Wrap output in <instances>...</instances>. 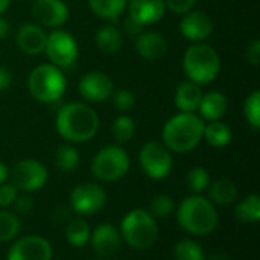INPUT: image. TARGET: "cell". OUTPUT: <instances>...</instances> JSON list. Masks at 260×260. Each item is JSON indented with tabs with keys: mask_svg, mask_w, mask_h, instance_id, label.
<instances>
[{
	"mask_svg": "<svg viewBox=\"0 0 260 260\" xmlns=\"http://www.w3.org/2000/svg\"><path fill=\"white\" fill-rule=\"evenodd\" d=\"M58 134L69 143H84L93 139L99 129V116L87 104H64L55 119Z\"/></svg>",
	"mask_w": 260,
	"mask_h": 260,
	"instance_id": "1",
	"label": "cell"
},
{
	"mask_svg": "<svg viewBox=\"0 0 260 260\" xmlns=\"http://www.w3.org/2000/svg\"><path fill=\"white\" fill-rule=\"evenodd\" d=\"M206 122L197 113H178L163 126V145L177 154L193 151L203 140Z\"/></svg>",
	"mask_w": 260,
	"mask_h": 260,
	"instance_id": "2",
	"label": "cell"
},
{
	"mask_svg": "<svg viewBox=\"0 0 260 260\" xmlns=\"http://www.w3.org/2000/svg\"><path fill=\"white\" fill-rule=\"evenodd\" d=\"M177 221L184 232L193 236H206L216 230L219 215L209 198L203 195H190L180 203L177 209Z\"/></svg>",
	"mask_w": 260,
	"mask_h": 260,
	"instance_id": "3",
	"label": "cell"
},
{
	"mask_svg": "<svg viewBox=\"0 0 260 260\" xmlns=\"http://www.w3.org/2000/svg\"><path fill=\"white\" fill-rule=\"evenodd\" d=\"M183 70L189 81L201 85L215 81L221 72V58L213 46L206 43L192 44L183 56Z\"/></svg>",
	"mask_w": 260,
	"mask_h": 260,
	"instance_id": "4",
	"label": "cell"
},
{
	"mask_svg": "<svg viewBox=\"0 0 260 260\" xmlns=\"http://www.w3.org/2000/svg\"><path fill=\"white\" fill-rule=\"evenodd\" d=\"M120 238L134 250H148L158 239L157 219L146 209H133L120 222Z\"/></svg>",
	"mask_w": 260,
	"mask_h": 260,
	"instance_id": "5",
	"label": "cell"
},
{
	"mask_svg": "<svg viewBox=\"0 0 260 260\" xmlns=\"http://www.w3.org/2000/svg\"><path fill=\"white\" fill-rule=\"evenodd\" d=\"M27 90L35 101L53 104L59 101L66 91V76L61 69L53 64H40L27 78Z\"/></svg>",
	"mask_w": 260,
	"mask_h": 260,
	"instance_id": "6",
	"label": "cell"
},
{
	"mask_svg": "<svg viewBox=\"0 0 260 260\" xmlns=\"http://www.w3.org/2000/svg\"><path fill=\"white\" fill-rule=\"evenodd\" d=\"M129 155L119 145H107L96 152L91 161L93 175L104 183L122 180L129 171Z\"/></svg>",
	"mask_w": 260,
	"mask_h": 260,
	"instance_id": "7",
	"label": "cell"
},
{
	"mask_svg": "<svg viewBox=\"0 0 260 260\" xmlns=\"http://www.w3.org/2000/svg\"><path fill=\"white\" fill-rule=\"evenodd\" d=\"M139 163L142 171L151 180H165L174 168L172 152L161 142H146L139 152Z\"/></svg>",
	"mask_w": 260,
	"mask_h": 260,
	"instance_id": "8",
	"label": "cell"
},
{
	"mask_svg": "<svg viewBox=\"0 0 260 260\" xmlns=\"http://www.w3.org/2000/svg\"><path fill=\"white\" fill-rule=\"evenodd\" d=\"M47 180L49 171L43 163L34 158L20 160L12 166V169H9L11 184L23 193H32L43 189Z\"/></svg>",
	"mask_w": 260,
	"mask_h": 260,
	"instance_id": "9",
	"label": "cell"
},
{
	"mask_svg": "<svg viewBox=\"0 0 260 260\" xmlns=\"http://www.w3.org/2000/svg\"><path fill=\"white\" fill-rule=\"evenodd\" d=\"M44 52L50 64L58 69H69L78 58V43L70 32L55 29L47 35Z\"/></svg>",
	"mask_w": 260,
	"mask_h": 260,
	"instance_id": "10",
	"label": "cell"
},
{
	"mask_svg": "<svg viewBox=\"0 0 260 260\" xmlns=\"http://www.w3.org/2000/svg\"><path fill=\"white\" fill-rule=\"evenodd\" d=\"M107 203V192L98 183H82L70 193V209L79 216L98 213Z\"/></svg>",
	"mask_w": 260,
	"mask_h": 260,
	"instance_id": "11",
	"label": "cell"
},
{
	"mask_svg": "<svg viewBox=\"0 0 260 260\" xmlns=\"http://www.w3.org/2000/svg\"><path fill=\"white\" fill-rule=\"evenodd\" d=\"M52 257L53 248L46 238L27 235L14 241L6 260H52Z\"/></svg>",
	"mask_w": 260,
	"mask_h": 260,
	"instance_id": "12",
	"label": "cell"
},
{
	"mask_svg": "<svg viewBox=\"0 0 260 260\" xmlns=\"http://www.w3.org/2000/svg\"><path fill=\"white\" fill-rule=\"evenodd\" d=\"M90 242L93 247V251L96 257L101 260H107L114 257L120 247H122V238L119 229H116L113 224H101L98 225L91 235H90Z\"/></svg>",
	"mask_w": 260,
	"mask_h": 260,
	"instance_id": "13",
	"label": "cell"
},
{
	"mask_svg": "<svg viewBox=\"0 0 260 260\" xmlns=\"http://www.w3.org/2000/svg\"><path fill=\"white\" fill-rule=\"evenodd\" d=\"M114 91L113 79L99 70L88 72L79 81V94L88 102H104Z\"/></svg>",
	"mask_w": 260,
	"mask_h": 260,
	"instance_id": "14",
	"label": "cell"
},
{
	"mask_svg": "<svg viewBox=\"0 0 260 260\" xmlns=\"http://www.w3.org/2000/svg\"><path fill=\"white\" fill-rule=\"evenodd\" d=\"M32 15L44 27H59L69 20V6L64 0H34Z\"/></svg>",
	"mask_w": 260,
	"mask_h": 260,
	"instance_id": "15",
	"label": "cell"
},
{
	"mask_svg": "<svg viewBox=\"0 0 260 260\" xmlns=\"http://www.w3.org/2000/svg\"><path fill=\"white\" fill-rule=\"evenodd\" d=\"M180 32L189 41L203 43L213 32V20L204 11H189L180 21Z\"/></svg>",
	"mask_w": 260,
	"mask_h": 260,
	"instance_id": "16",
	"label": "cell"
},
{
	"mask_svg": "<svg viewBox=\"0 0 260 260\" xmlns=\"http://www.w3.org/2000/svg\"><path fill=\"white\" fill-rule=\"evenodd\" d=\"M47 34L41 26L34 23H23L15 35L17 47L26 55H40L44 52Z\"/></svg>",
	"mask_w": 260,
	"mask_h": 260,
	"instance_id": "17",
	"label": "cell"
},
{
	"mask_svg": "<svg viewBox=\"0 0 260 260\" xmlns=\"http://www.w3.org/2000/svg\"><path fill=\"white\" fill-rule=\"evenodd\" d=\"M134 47H136V52L142 58H145L148 61H158L168 53L169 43L158 32H152V30L146 32V30H143L142 34H139L136 37Z\"/></svg>",
	"mask_w": 260,
	"mask_h": 260,
	"instance_id": "18",
	"label": "cell"
},
{
	"mask_svg": "<svg viewBox=\"0 0 260 260\" xmlns=\"http://www.w3.org/2000/svg\"><path fill=\"white\" fill-rule=\"evenodd\" d=\"M126 6L128 15L143 26L160 21L166 11L165 0H128Z\"/></svg>",
	"mask_w": 260,
	"mask_h": 260,
	"instance_id": "19",
	"label": "cell"
},
{
	"mask_svg": "<svg viewBox=\"0 0 260 260\" xmlns=\"http://www.w3.org/2000/svg\"><path fill=\"white\" fill-rule=\"evenodd\" d=\"M203 94L204 93L198 84L192 81H184L178 85L175 91V107L180 110V113H195L198 111Z\"/></svg>",
	"mask_w": 260,
	"mask_h": 260,
	"instance_id": "20",
	"label": "cell"
},
{
	"mask_svg": "<svg viewBox=\"0 0 260 260\" xmlns=\"http://www.w3.org/2000/svg\"><path fill=\"white\" fill-rule=\"evenodd\" d=\"M229 108V102L224 93L221 91H209L206 94H203V99L200 102L198 111H200V117L203 120H221Z\"/></svg>",
	"mask_w": 260,
	"mask_h": 260,
	"instance_id": "21",
	"label": "cell"
},
{
	"mask_svg": "<svg viewBox=\"0 0 260 260\" xmlns=\"http://www.w3.org/2000/svg\"><path fill=\"white\" fill-rule=\"evenodd\" d=\"M96 46L102 53H116L120 50L122 44H123V34L122 30L114 26V24H104L98 29L96 32Z\"/></svg>",
	"mask_w": 260,
	"mask_h": 260,
	"instance_id": "22",
	"label": "cell"
},
{
	"mask_svg": "<svg viewBox=\"0 0 260 260\" xmlns=\"http://www.w3.org/2000/svg\"><path fill=\"white\" fill-rule=\"evenodd\" d=\"M209 200L215 206H232L238 200V187L229 178H219L209 186Z\"/></svg>",
	"mask_w": 260,
	"mask_h": 260,
	"instance_id": "23",
	"label": "cell"
},
{
	"mask_svg": "<svg viewBox=\"0 0 260 260\" xmlns=\"http://www.w3.org/2000/svg\"><path fill=\"white\" fill-rule=\"evenodd\" d=\"M203 139L213 148H225L227 145H230L233 139V133L227 123L221 120H213L204 125Z\"/></svg>",
	"mask_w": 260,
	"mask_h": 260,
	"instance_id": "24",
	"label": "cell"
},
{
	"mask_svg": "<svg viewBox=\"0 0 260 260\" xmlns=\"http://www.w3.org/2000/svg\"><path fill=\"white\" fill-rule=\"evenodd\" d=\"M90 235H91L90 225L82 216L69 219L66 225V239L72 247L75 248L85 247L90 242Z\"/></svg>",
	"mask_w": 260,
	"mask_h": 260,
	"instance_id": "25",
	"label": "cell"
},
{
	"mask_svg": "<svg viewBox=\"0 0 260 260\" xmlns=\"http://www.w3.org/2000/svg\"><path fill=\"white\" fill-rule=\"evenodd\" d=\"M128 0H88L90 9L99 18L114 21L117 20L126 9Z\"/></svg>",
	"mask_w": 260,
	"mask_h": 260,
	"instance_id": "26",
	"label": "cell"
},
{
	"mask_svg": "<svg viewBox=\"0 0 260 260\" xmlns=\"http://www.w3.org/2000/svg\"><path fill=\"white\" fill-rule=\"evenodd\" d=\"M235 216L242 224H256L260 221V197L251 193L236 204Z\"/></svg>",
	"mask_w": 260,
	"mask_h": 260,
	"instance_id": "27",
	"label": "cell"
},
{
	"mask_svg": "<svg viewBox=\"0 0 260 260\" xmlns=\"http://www.w3.org/2000/svg\"><path fill=\"white\" fill-rule=\"evenodd\" d=\"M79 165V152L72 143L58 146L55 152V166L61 172H73Z\"/></svg>",
	"mask_w": 260,
	"mask_h": 260,
	"instance_id": "28",
	"label": "cell"
},
{
	"mask_svg": "<svg viewBox=\"0 0 260 260\" xmlns=\"http://www.w3.org/2000/svg\"><path fill=\"white\" fill-rule=\"evenodd\" d=\"M20 218L9 210H0V242L15 241L20 235Z\"/></svg>",
	"mask_w": 260,
	"mask_h": 260,
	"instance_id": "29",
	"label": "cell"
},
{
	"mask_svg": "<svg viewBox=\"0 0 260 260\" xmlns=\"http://www.w3.org/2000/svg\"><path fill=\"white\" fill-rule=\"evenodd\" d=\"M174 260H204L206 253L203 247L193 239H183L174 247Z\"/></svg>",
	"mask_w": 260,
	"mask_h": 260,
	"instance_id": "30",
	"label": "cell"
},
{
	"mask_svg": "<svg viewBox=\"0 0 260 260\" xmlns=\"http://www.w3.org/2000/svg\"><path fill=\"white\" fill-rule=\"evenodd\" d=\"M136 122L128 114H120L114 119L111 125V134L117 143H126L134 137Z\"/></svg>",
	"mask_w": 260,
	"mask_h": 260,
	"instance_id": "31",
	"label": "cell"
},
{
	"mask_svg": "<svg viewBox=\"0 0 260 260\" xmlns=\"http://www.w3.org/2000/svg\"><path fill=\"white\" fill-rule=\"evenodd\" d=\"M186 186L192 195H201L210 186V174L201 166L192 168L186 175Z\"/></svg>",
	"mask_w": 260,
	"mask_h": 260,
	"instance_id": "32",
	"label": "cell"
},
{
	"mask_svg": "<svg viewBox=\"0 0 260 260\" xmlns=\"http://www.w3.org/2000/svg\"><path fill=\"white\" fill-rule=\"evenodd\" d=\"M175 210V201L171 195L166 193H160L155 195L151 203H149V209L148 212L155 218V219H165L169 218Z\"/></svg>",
	"mask_w": 260,
	"mask_h": 260,
	"instance_id": "33",
	"label": "cell"
},
{
	"mask_svg": "<svg viewBox=\"0 0 260 260\" xmlns=\"http://www.w3.org/2000/svg\"><path fill=\"white\" fill-rule=\"evenodd\" d=\"M244 116L253 129L260 128V91H253L244 102Z\"/></svg>",
	"mask_w": 260,
	"mask_h": 260,
	"instance_id": "34",
	"label": "cell"
},
{
	"mask_svg": "<svg viewBox=\"0 0 260 260\" xmlns=\"http://www.w3.org/2000/svg\"><path fill=\"white\" fill-rule=\"evenodd\" d=\"M111 96H113V105L116 107L117 111L126 113L136 107V96L133 94V91H129L126 88H120L117 91H113Z\"/></svg>",
	"mask_w": 260,
	"mask_h": 260,
	"instance_id": "35",
	"label": "cell"
},
{
	"mask_svg": "<svg viewBox=\"0 0 260 260\" xmlns=\"http://www.w3.org/2000/svg\"><path fill=\"white\" fill-rule=\"evenodd\" d=\"M14 209V213L17 216H27L32 213L34 210V200L30 195L24 193V195H17L15 201L11 206Z\"/></svg>",
	"mask_w": 260,
	"mask_h": 260,
	"instance_id": "36",
	"label": "cell"
},
{
	"mask_svg": "<svg viewBox=\"0 0 260 260\" xmlns=\"http://www.w3.org/2000/svg\"><path fill=\"white\" fill-rule=\"evenodd\" d=\"M18 195V190L11 184V183H3L0 184V207L2 209H6V207H11L12 203L15 201Z\"/></svg>",
	"mask_w": 260,
	"mask_h": 260,
	"instance_id": "37",
	"label": "cell"
},
{
	"mask_svg": "<svg viewBox=\"0 0 260 260\" xmlns=\"http://www.w3.org/2000/svg\"><path fill=\"white\" fill-rule=\"evenodd\" d=\"M197 0H165V6L175 14H186L192 11Z\"/></svg>",
	"mask_w": 260,
	"mask_h": 260,
	"instance_id": "38",
	"label": "cell"
},
{
	"mask_svg": "<svg viewBox=\"0 0 260 260\" xmlns=\"http://www.w3.org/2000/svg\"><path fill=\"white\" fill-rule=\"evenodd\" d=\"M247 61L254 66L259 67L260 64V41L254 40L248 47H247Z\"/></svg>",
	"mask_w": 260,
	"mask_h": 260,
	"instance_id": "39",
	"label": "cell"
},
{
	"mask_svg": "<svg viewBox=\"0 0 260 260\" xmlns=\"http://www.w3.org/2000/svg\"><path fill=\"white\" fill-rule=\"evenodd\" d=\"M143 24H140L137 20H134L133 17H129V15H126V18L123 20V29H125V32L128 34V35H131V37H137L139 34H142L143 32Z\"/></svg>",
	"mask_w": 260,
	"mask_h": 260,
	"instance_id": "40",
	"label": "cell"
},
{
	"mask_svg": "<svg viewBox=\"0 0 260 260\" xmlns=\"http://www.w3.org/2000/svg\"><path fill=\"white\" fill-rule=\"evenodd\" d=\"M12 84V73L8 67H0V91L9 88Z\"/></svg>",
	"mask_w": 260,
	"mask_h": 260,
	"instance_id": "41",
	"label": "cell"
},
{
	"mask_svg": "<svg viewBox=\"0 0 260 260\" xmlns=\"http://www.w3.org/2000/svg\"><path fill=\"white\" fill-rule=\"evenodd\" d=\"M70 210H72V209H67V207H64V206L56 207V209L53 210V219L58 221V222H64L66 219L70 218Z\"/></svg>",
	"mask_w": 260,
	"mask_h": 260,
	"instance_id": "42",
	"label": "cell"
},
{
	"mask_svg": "<svg viewBox=\"0 0 260 260\" xmlns=\"http://www.w3.org/2000/svg\"><path fill=\"white\" fill-rule=\"evenodd\" d=\"M11 32V24L8 21V18H5L3 15H0V41L5 40Z\"/></svg>",
	"mask_w": 260,
	"mask_h": 260,
	"instance_id": "43",
	"label": "cell"
},
{
	"mask_svg": "<svg viewBox=\"0 0 260 260\" xmlns=\"http://www.w3.org/2000/svg\"><path fill=\"white\" fill-rule=\"evenodd\" d=\"M9 180V169L5 166V163L0 161V184L6 183Z\"/></svg>",
	"mask_w": 260,
	"mask_h": 260,
	"instance_id": "44",
	"label": "cell"
},
{
	"mask_svg": "<svg viewBox=\"0 0 260 260\" xmlns=\"http://www.w3.org/2000/svg\"><path fill=\"white\" fill-rule=\"evenodd\" d=\"M204 260H230L224 253H213V254H210V256H206V259Z\"/></svg>",
	"mask_w": 260,
	"mask_h": 260,
	"instance_id": "45",
	"label": "cell"
},
{
	"mask_svg": "<svg viewBox=\"0 0 260 260\" xmlns=\"http://www.w3.org/2000/svg\"><path fill=\"white\" fill-rule=\"evenodd\" d=\"M9 3H11V0H0V15L8 9Z\"/></svg>",
	"mask_w": 260,
	"mask_h": 260,
	"instance_id": "46",
	"label": "cell"
},
{
	"mask_svg": "<svg viewBox=\"0 0 260 260\" xmlns=\"http://www.w3.org/2000/svg\"><path fill=\"white\" fill-rule=\"evenodd\" d=\"M94 260H101V259H94Z\"/></svg>",
	"mask_w": 260,
	"mask_h": 260,
	"instance_id": "47",
	"label": "cell"
}]
</instances>
